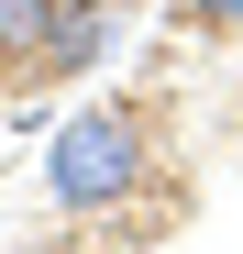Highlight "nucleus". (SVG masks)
<instances>
[{
  "label": "nucleus",
  "instance_id": "obj_1",
  "mask_svg": "<svg viewBox=\"0 0 243 254\" xmlns=\"http://www.w3.org/2000/svg\"><path fill=\"white\" fill-rule=\"evenodd\" d=\"M45 188H56V210H122V199L144 188V111L89 100L77 122H56V144H45Z\"/></svg>",
  "mask_w": 243,
  "mask_h": 254
},
{
  "label": "nucleus",
  "instance_id": "obj_5",
  "mask_svg": "<svg viewBox=\"0 0 243 254\" xmlns=\"http://www.w3.org/2000/svg\"><path fill=\"white\" fill-rule=\"evenodd\" d=\"M0 89H11V56H0Z\"/></svg>",
  "mask_w": 243,
  "mask_h": 254
},
{
  "label": "nucleus",
  "instance_id": "obj_4",
  "mask_svg": "<svg viewBox=\"0 0 243 254\" xmlns=\"http://www.w3.org/2000/svg\"><path fill=\"white\" fill-rule=\"evenodd\" d=\"M188 11H210V22H243V0H188Z\"/></svg>",
  "mask_w": 243,
  "mask_h": 254
},
{
  "label": "nucleus",
  "instance_id": "obj_2",
  "mask_svg": "<svg viewBox=\"0 0 243 254\" xmlns=\"http://www.w3.org/2000/svg\"><path fill=\"white\" fill-rule=\"evenodd\" d=\"M100 56H111V0H66V11H56V33H45L22 66H33V77H89Z\"/></svg>",
  "mask_w": 243,
  "mask_h": 254
},
{
  "label": "nucleus",
  "instance_id": "obj_3",
  "mask_svg": "<svg viewBox=\"0 0 243 254\" xmlns=\"http://www.w3.org/2000/svg\"><path fill=\"white\" fill-rule=\"evenodd\" d=\"M56 11H66V0H0V56H33V45H45V33H56Z\"/></svg>",
  "mask_w": 243,
  "mask_h": 254
}]
</instances>
